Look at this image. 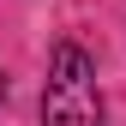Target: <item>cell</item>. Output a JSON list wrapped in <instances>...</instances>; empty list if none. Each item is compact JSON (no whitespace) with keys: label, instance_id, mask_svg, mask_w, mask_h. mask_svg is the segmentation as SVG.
Wrapping results in <instances>:
<instances>
[{"label":"cell","instance_id":"1","mask_svg":"<svg viewBox=\"0 0 126 126\" xmlns=\"http://www.w3.org/2000/svg\"><path fill=\"white\" fill-rule=\"evenodd\" d=\"M48 126H102V96H96V66L78 42H60L48 66V96H42Z\"/></svg>","mask_w":126,"mask_h":126}]
</instances>
